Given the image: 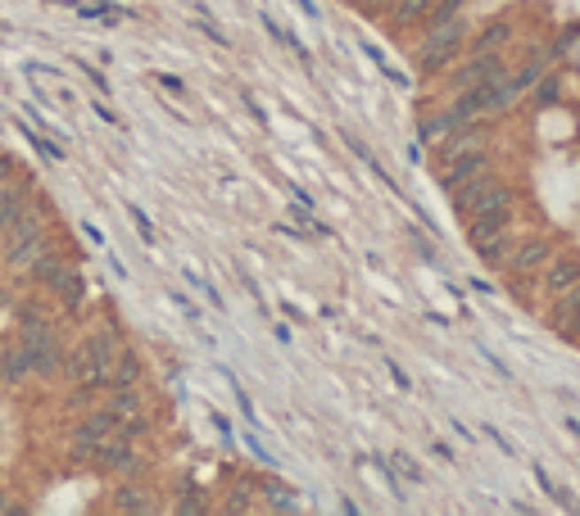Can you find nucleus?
Listing matches in <instances>:
<instances>
[{
    "label": "nucleus",
    "instance_id": "f257e3e1",
    "mask_svg": "<svg viewBox=\"0 0 580 516\" xmlns=\"http://www.w3.org/2000/svg\"><path fill=\"white\" fill-rule=\"evenodd\" d=\"M449 195H453V209H458V218H462V222H468V218H481V213H494V209H508V204H513L508 181H504V177H494V168H485V173L468 177L462 186H453Z\"/></svg>",
    "mask_w": 580,
    "mask_h": 516
},
{
    "label": "nucleus",
    "instance_id": "f03ea898",
    "mask_svg": "<svg viewBox=\"0 0 580 516\" xmlns=\"http://www.w3.org/2000/svg\"><path fill=\"white\" fill-rule=\"evenodd\" d=\"M468 32H472L468 10L453 14L449 23H431V27H427V42L417 46V68H421V73H440V68H449V64L462 55V42H468Z\"/></svg>",
    "mask_w": 580,
    "mask_h": 516
},
{
    "label": "nucleus",
    "instance_id": "7ed1b4c3",
    "mask_svg": "<svg viewBox=\"0 0 580 516\" xmlns=\"http://www.w3.org/2000/svg\"><path fill=\"white\" fill-rule=\"evenodd\" d=\"M32 281H42L68 312L82 304V295H87V286H82V272H77L73 263H64L59 254H42L32 263Z\"/></svg>",
    "mask_w": 580,
    "mask_h": 516
},
{
    "label": "nucleus",
    "instance_id": "20e7f679",
    "mask_svg": "<svg viewBox=\"0 0 580 516\" xmlns=\"http://www.w3.org/2000/svg\"><path fill=\"white\" fill-rule=\"evenodd\" d=\"M462 231H468V245L490 258V263H504L508 254V231H513V209H494V213H481V218H468L462 222Z\"/></svg>",
    "mask_w": 580,
    "mask_h": 516
},
{
    "label": "nucleus",
    "instance_id": "39448f33",
    "mask_svg": "<svg viewBox=\"0 0 580 516\" xmlns=\"http://www.w3.org/2000/svg\"><path fill=\"white\" fill-rule=\"evenodd\" d=\"M517 77L508 68H499L494 77H485L481 87H468V91H458V104L468 109L472 118H485V113H499V109H508L517 100Z\"/></svg>",
    "mask_w": 580,
    "mask_h": 516
},
{
    "label": "nucleus",
    "instance_id": "423d86ee",
    "mask_svg": "<svg viewBox=\"0 0 580 516\" xmlns=\"http://www.w3.org/2000/svg\"><path fill=\"white\" fill-rule=\"evenodd\" d=\"M19 340L27 344V358H32V372H36V376L50 381L55 372H64V344H59V335H55L50 322L19 327Z\"/></svg>",
    "mask_w": 580,
    "mask_h": 516
},
{
    "label": "nucleus",
    "instance_id": "0eeeda50",
    "mask_svg": "<svg viewBox=\"0 0 580 516\" xmlns=\"http://www.w3.org/2000/svg\"><path fill=\"white\" fill-rule=\"evenodd\" d=\"M109 435H123V430H119V417H113L109 408H100V412H87L82 421L73 426V440H68V449H73V458H87V462H91L96 444H100V440H109Z\"/></svg>",
    "mask_w": 580,
    "mask_h": 516
},
{
    "label": "nucleus",
    "instance_id": "6e6552de",
    "mask_svg": "<svg viewBox=\"0 0 580 516\" xmlns=\"http://www.w3.org/2000/svg\"><path fill=\"white\" fill-rule=\"evenodd\" d=\"M91 462H96L100 471H113V475H136V471L145 466L128 435H109V440H100L96 453H91Z\"/></svg>",
    "mask_w": 580,
    "mask_h": 516
},
{
    "label": "nucleus",
    "instance_id": "1a4fd4ad",
    "mask_svg": "<svg viewBox=\"0 0 580 516\" xmlns=\"http://www.w3.org/2000/svg\"><path fill=\"white\" fill-rule=\"evenodd\" d=\"M549 258H553V241H549V235H522V241L504 254V267L517 272V276H530V272H545Z\"/></svg>",
    "mask_w": 580,
    "mask_h": 516
},
{
    "label": "nucleus",
    "instance_id": "9d476101",
    "mask_svg": "<svg viewBox=\"0 0 580 516\" xmlns=\"http://www.w3.org/2000/svg\"><path fill=\"white\" fill-rule=\"evenodd\" d=\"M468 123H476V118H472L468 109H462L458 100H453V104H449V109H440L436 118H421V127H417V141L436 150L440 141H449L453 132H462V127H468Z\"/></svg>",
    "mask_w": 580,
    "mask_h": 516
},
{
    "label": "nucleus",
    "instance_id": "9b49d317",
    "mask_svg": "<svg viewBox=\"0 0 580 516\" xmlns=\"http://www.w3.org/2000/svg\"><path fill=\"white\" fill-rule=\"evenodd\" d=\"M504 50H476V55H468V64H458L453 68V77H449V87L453 91H468V87H481L485 77H494L499 68H504Z\"/></svg>",
    "mask_w": 580,
    "mask_h": 516
},
{
    "label": "nucleus",
    "instance_id": "f8f14e48",
    "mask_svg": "<svg viewBox=\"0 0 580 516\" xmlns=\"http://www.w3.org/2000/svg\"><path fill=\"white\" fill-rule=\"evenodd\" d=\"M485 168H494V158H490V150H485V145H481V150H468V154H453V158H445L440 186H445V190H453V186H462L468 177H476V173H485Z\"/></svg>",
    "mask_w": 580,
    "mask_h": 516
},
{
    "label": "nucleus",
    "instance_id": "ddd939ff",
    "mask_svg": "<svg viewBox=\"0 0 580 516\" xmlns=\"http://www.w3.org/2000/svg\"><path fill=\"white\" fill-rule=\"evenodd\" d=\"M580 281V258L576 254H553L549 263H545V295L549 299H558L562 290H571Z\"/></svg>",
    "mask_w": 580,
    "mask_h": 516
},
{
    "label": "nucleus",
    "instance_id": "4468645a",
    "mask_svg": "<svg viewBox=\"0 0 580 516\" xmlns=\"http://www.w3.org/2000/svg\"><path fill=\"white\" fill-rule=\"evenodd\" d=\"M549 322L567 335V340H580V281L571 290H562L553 299V312H549Z\"/></svg>",
    "mask_w": 580,
    "mask_h": 516
},
{
    "label": "nucleus",
    "instance_id": "2eb2a0df",
    "mask_svg": "<svg viewBox=\"0 0 580 516\" xmlns=\"http://www.w3.org/2000/svg\"><path fill=\"white\" fill-rule=\"evenodd\" d=\"M36 200H27V190H23V181H10L5 186V195H0V235H5L27 209H32Z\"/></svg>",
    "mask_w": 580,
    "mask_h": 516
},
{
    "label": "nucleus",
    "instance_id": "dca6fc26",
    "mask_svg": "<svg viewBox=\"0 0 580 516\" xmlns=\"http://www.w3.org/2000/svg\"><path fill=\"white\" fill-rule=\"evenodd\" d=\"M427 10H431V0H395V5H385V27L404 32V27L427 19Z\"/></svg>",
    "mask_w": 580,
    "mask_h": 516
},
{
    "label": "nucleus",
    "instance_id": "f3484780",
    "mask_svg": "<svg viewBox=\"0 0 580 516\" xmlns=\"http://www.w3.org/2000/svg\"><path fill=\"white\" fill-rule=\"evenodd\" d=\"M27 372H32V358H27V344L23 340L0 353V385H19Z\"/></svg>",
    "mask_w": 580,
    "mask_h": 516
},
{
    "label": "nucleus",
    "instance_id": "a211bd4d",
    "mask_svg": "<svg viewBox=\"0 0 580 516\" xmlns=\"http://www.w3.org/2000/svg\"><path fill=\"white\" fill-rule=\"evenodd\" d=\"M508 36H513V23H508V19H490V23L472 36V55H476V50H504Z\"/></svg>",
    "mask_w": 580,
    "mask_h": 516
},
{
    "label": "nucleus",
    "instance_id": "6ab92c4d",
    "mask_svg": "<svg viewBox=\"0 0 580 516\" xmlns=\"http://www.w3.org/2000/svg\"><path fill=\"white\" fill-rule=\"evenodd\" d=\"M141 381V363H136V353H119V358H113V367H109V389H132Z\"/></svg>",
    "mask_w": 580,
    "mask_h": 516
},
{
    "label": "nucleus",
    "instance_id": "aec40b11",
    "mask_svg": "<svg viewBox=\"0 0 580 516\" xmlns=\"http://www.w3.org/2000/svg\"><path fill=\"white\" fill-rule=\"evenodd\" d=\"M263 494H267V507H273V512H299L295 489H290V485H282V481H267V485H263Z\"/></svg>",
    "mask_w": 580,
    "mask_h": 516
},
{
    "label": "nucleus",
    "instance_id": "412c9836",
    "mask_svg": "<svg viewBox=\"0 0 580 516\" xmlns=\"http://www.w3.org/2000/svg\"><path fill=\"white\" fill-rule=\"evenodd\" d=\"M113 507H119V512H154V503H150L145 489H136V485H123L119 494H113Z\"/></svg>",
    "mask_w": 580,
    "mask_h": 516
},
{
    "label": "nucleus",
    "instance_id": "4be33fe9",
    "mask_svg": "<svg viewBox=\"0 0 580 516\" xmlns=\"http://www.w3.org/2000/svg\"><path fill=\"white\" fill-rule=\"evenodd\" d=\"M535 481H539V489H545V494H549V498H553L562 512H580V503H576V498H571L562 485H553V481H549V475H545V466H535Z\"/></svg>",
    "mask_w": 580,
    "mask_h": 516
},
{
    "label": "nucleus",
    "instance_id": "5701e85b",
    "mask_svg": "<svg viewBox=\"0 0 580 516\" xmlns=\"http://www.w3.org/2000/svg\"><path fill=\"white\" fill-rule=\"evenodd\" d=\"M363 55H367V59H372V64H376V68H381L385 77H391L395 87H408V77H404V73H399V68H395L391 59H385V50H381L376 42H363Z\"/></svg>",
    "mask_w": 580,
    "mask_h": 516
},
{
    "label": "nucleus",
    "instance_id": "b1692460",
    "mask_svg": "<svg viewBox=\"0 0 580 516\" xmlns=\"http://www.w3.org/2000/svg\"><path fill=\"white\" fill-rule=\"evenodd\" d=\"M530 100H535V109H553V104L562 100V82H558V77H539Z\"/></svg>",
    "mask_w": 580,
    "mask_h": 516
},
{
    "label": "nucleus",
    "instance_id": "393cba45",
    "mask_svg": "<svg viewBox=\"0 0 580 516\" xmlns=\"http://www.w3.org/2000/svg\"><path fill=\"white\" fill-rule=\"evenodd\" d=\"M385 462H391V466H395V471L404 475L408 485H427V475H421V466H417V462H413L408 453H395V458H385Z\"/></svg>",
    "mask_w": 580,
    "mask_h": 516
},
{
    "label": "nucleus",
    "instance_id": "a878e982",
    "mask_svg": "<svg viewBox=\"0 0 580 516\" xmlns=\"http://www.w3.org/2000/svg\"><path fill=\"white\" fill-rule=\"evenodd\" d=\"M19 132H23V136L36 145V154H42V158H50V164H59V158H64V150H59L55 141H46L42 132H32V127H19Z\"/></svg>",
    "mask_w": 580,
    "mask_h": 516
},
{
    "label": "nucleus",
    "instance_id": "bb28decb",
    "mask_svg": "<svg viewBox=\"0 0 580 516\" xmlns=\"http://www.w3.org/2000/svg\"><path fill=\"white\" fill-rule=\"evenodd\" d=\"M36 322H50V308L46 304H19V327H36Z\"/></svg>",
    "mask_w": 580,
    "mask_h": 516
},
{
    "label": "nucleus",
    "instance_id": "cd10ccee",
    "mask_svg": "<svg viewBox=\"0 0 580 516\" xmlns=\"http://www.w3.org/2000/svg\"><path fill=\"white\" fill-rule=\"evenodd\" d=\"M462 10H468V0H440V5L431 10V23H449L453 14H462ZM427 23V27H431Z\"/></svg>",
    "mask_w": 580,
    "mask_h": 516
},
{
    "label": "nucleus",
    "instance_id": "c85d7f7f",
    "mask_svg": "<svg viewBox=\"0 0 580 516\" xmlns=\"http://www.w3.org/2000/svg\"><path fill=\"white\" fill-rule=\"evenodd\" d=\"M128 218L136 222V231H141V241H145V245H154V222H150V218H145V213H141L136 204H128Z\"/></svg>",
    "mask_w": 580,
    "mask_h": 516
},
{
    "label": "nucleus",
    "instance_id": "c756f323",
    "mask_svg": "<svg viewBox=\"0 0 580 516\" xmlns=\"http://www.w3.org/2000/svg\"><path fill=\"white\" fill-rule=\"evenodd\" d=\"M77 68H82V73H87V77H91V87H96V91H100V96H109V82H104V77H100V73H96V68H91V64H87V59H77Z\"/></svg>",
    "mask_w": 580,
    "mask_h": 516
},
{
    "label": "nucleus",
    "instance_id": "7c9ffc66",
    "mask_svg": "<svg viewBox=\"0 0 580 516\" xmlns=\"http://www.w3.org/2000/svg\"><path fill=\"white\" fill-rule=\"evenodd\" d=\"M154 82H159L164 91H173V96H182L186 87H182V77H173V73H154Z\"/></svg>",
    "mask_w": 580,
    "mask_h": 516
},
{
    "label": "nucleus",
    "instance_id": "2f4dec72",
    "mask_svg": "<svg viewBox=\"0 0 580 516\" xmlns=\"http://www.w3.org/2000/svg\"><path fill=\"white\" fill-rule=\"evenodd\" d=\"M245 444H250V453H254V458H259V462H263V466H273V462H277V458H273V453H267V449H263V444H259V440H254V435H245Z\"/></svg>",
    "mask_w": 580,
    "mask_h": 516
},
{
    "label": "nucleus",
    "instance_id": "473e14b6",
    "mask_svg": "<svg viewBox=\"0 0 580 516\" xmlns=\"http://www.w3.org/2000/svg\"><path fill=\"white\" fill-rule=\"evenodd\" d=\"M359 10H367V14H385V5H395V0H354Z\"/></svg>",
    "mask_w": 580,
    "mask_h": 516
},
{
    "label": "nucleus",
    "instance_id": "72a5a7b5",
    "mask_svg": "<svg viewBox=\"0 0 580 516\" xmlns=\"http://www.w3.org/2000/svg\"><path fill=\"white\" fill-rule=\"evenodd\" d=\"M485 435H490V440H494V449H499V453H508V458H513V444H508V440H504V435H499L494 426H485Z\"/></svg>",
    "mask_w": 580,
    "mask_h": 516
},
{
    "label": "nucleus",
    "instance_id": "f704fd0d",
    "mask_svg": "<svg viewBox=\"0 0 580 516\" xmlns=\"http://www.w3.org/2000/svg\"><path fill=\"white\" fill-rule=\"evenodd\" d=\"M385 367H391V376H395V385H399V389H413V381H408V372H404L399 363H385Z\"/></svg>",
    "mask_w": 580,
    "mask_h": 516
},
{
    "label": "nucleus",
    "instance_id": "c9c22d12",
    "mask_svg": "<svg viewBox=\"0 0 580 516\" xmlns=\"http://www.w3.org/2000/svg\"><path fill=\"white\" fill-rule=\"evenodd\" d=\"M177 512H205V498H196V489H190V498H182Z\"/></svg>",
    "mask_w": 580,
    "mask_h": 516
},
{
    "label": "nucleus",
    "instance_id": "e433bc0d",
    "mask_svg": "<svg viewBox=\"0 0 580 516\" xmlns=\"http://www.w3.org/2000/svg\"><path fill=\"white\" fill-rule=\"evenodd\" d=\"M431 453H436L440 462H458V458H453V449H449V444H440V440H431Z\"/></svg>",
    "mask_w": 580,
    "mask_h": 516
},
{
    "label": "nucleus",
    "instance_id": "4c0bfd02",
    "mask_svg": "<svg viewBox=\"0 0 580 516\" xmlns=\"http://www.w3.org/2000/svg\"><path fill=\"white\" fill-rule=\"evenodd\" d=\"M82 231H87V241H91V245H104V235H100V227H91V222H82Z\"/></svg>",
    "mask_w": 580,
    "mask_h": 516
},
{
    "label": "nucleus",
    "instance_id": "58836bf2",
    "mask_svg": "<svg viewBox=\"0 0 580 516\" xmlns=\"http://www.w3.org/2000/svg\"><path fill=\"white\" fill-rule=\"evenodd\" d=\"M295 5H299V10L308 14V19H318V10H313V0H295Z\"/></svg>",
    "mask_w": 580,
    "mask_h": 516
},
{
    "label": "nucleus",
    "instance_id": "ea45409f",
    "mask_svg": "<svg viewBox=\"0 0 580 516\" xmlns=\"http://www.w3.org/2000/svg\"><path fill=\"white\" fill-rule=\"evenodd\" d=\"M0 512H5V503H0Z\"/></svg>",
    "mask_w": 580,
    "mask_h": 516
}]
</instances>
